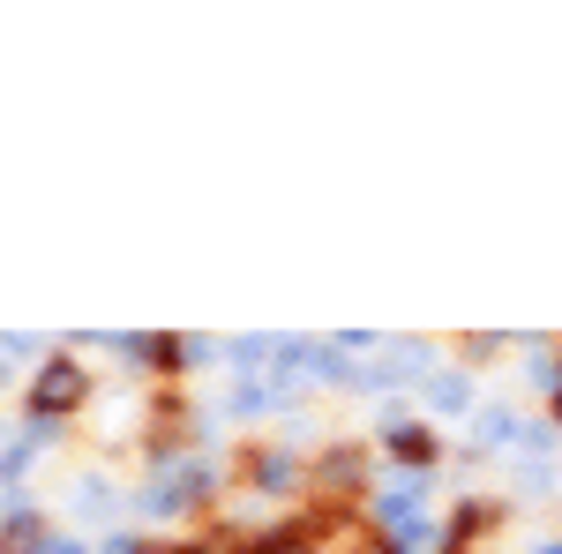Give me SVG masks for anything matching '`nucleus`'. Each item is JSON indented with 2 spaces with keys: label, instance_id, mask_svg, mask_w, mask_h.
Wrapping results in <instances>:
<instances>
[{
  "label": "nucleus",
  "instance_id": "1",
  "mask_svg": "<svg viewBox=\"0 0 562 554\" xmlns=\"http://www.w3.org/2000/svg\"><path fill=\"white\" fill-rule=\"evenodd\" d=\"M31 405H38V412H76V405H83V368H76V360H53L38 375V389H31Z\"/></svg>",
  "mask_w": 562,
  "mask_h": 554
},
{
  "label": "nucleus",
  "instance_id": "2",
  "mask_svg": "<svg viewBox=\"0 0 562 554\" xmlns=\"http://www.w3.org/2000/svg\"><path fill=\"white\" fill-rule=\"evenodd\" d=\"M0 554H45L38 517H15V524H8V547H0Z\"/></svg>",
  "mask_w": 562,
  "mask_h": 554
},
{
  "label": "nucleus",
  "instance_id": "3",
  "mask_svg": "<svg viewBox=\"0 0 562 554\" xmlns=\"http://www.w3.org/2000/svg\"><path fill=\"white\" fill-rule=\"evenodd\" d=\"M555 412H562V405H555Z\"/></svg>",
  "mask_w": 562,
  "mask_h": 554
}]
</instances>
